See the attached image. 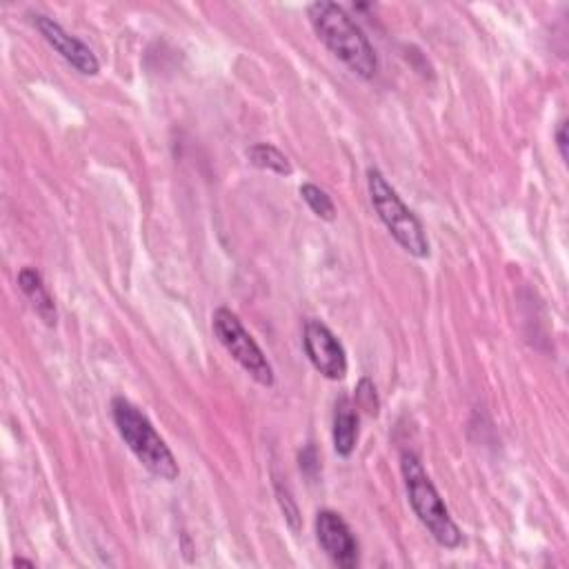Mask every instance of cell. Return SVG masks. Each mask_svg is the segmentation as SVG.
I'll return each instance as SVG.
<instances>
[{
  "mask_svg": "<svg viewBox=\"0 0 569 569\" xmlns=\"http://www.w3.org/2000/svg\"><path fill=\"white\" fill-rule=\"evenodd\" d=\"M307 14L318 40L340 63H346L365 81H372L378 74V56L370 38L343 8L320 0V3L310 5Z\"/></svg>",
  "mask_w": 569,
  "mask_h": 569,
  "instance_id": "6da1fadb",
  "label": "cell"
},
{
  "mask_svg": "<svg viewBox=\"0 0 569 569\" xmlns=\"http://www.w3.org/2000/svg\"><path fill=\"white\" fill-rule=\"evenodd\" d=\"M111 419L117 423L121 438L128 443V447L134 451V457L141 461L145 470H149L154 476L162 481L179 479V463L172 449L167 447V443L158 436L149 419L136 405H132L128 398L117 396L111 401Z\"/></svg>",
  "mask_w": 569,
  "mask_h": 569,
  "instance_id": "7a4b0ae2",
  "label": "cell"
},
{
  "mask_svg": "<svg viewBox=\"0 0 569 569\" xmlns=\"http://www.w3.org/2000/svg\"><path fill=\"white\" fill-rule=\"evenodd\" d=\"M401 470L410 496V505L419 521L429 530L434 541L447 549H457L463 543V534L459 525L451 521L449 509L445 500L440 498L438 489L429 481L427 472L423 470V463L419 461L416 453L405 451L401 457Z\"/></svg>",
  "mask_w": 569,
  "mask_h": 569,
  "instance_id": "3957f363",
  "label": "cell"
},
{
  "mask_svg": "<svg viewBox=\"0 0 569 569\" xmlns=\"http://www.w3.org/2000/svg\"><path fill=\"white\" fill-rule=\"evenodd\" d=\"M367 187L372 205L387 227V232L394 237V241L401 245L408 254L416 258L429 256V241L425 237V230L421 220L414 216V211L401 201L398 192L387 183V179L378 172V169H370L367 172Z\"/></svg>",
  "mask_w": 569,
  "mask_h": 569,
  "instance_id": "277c9868",
  "label": "cell"
},
{
  "mask_svg": "<svg viewBox=\"0 0 569 569\" xmlns=\"http://www.w3.org/2000/svg\"><path fill=\"white\" fill-rule=\"evenodd\" d=\"M211 327L220 346L230 354L258 385L271 387L274 385V370L258 348L252 334L243 327L241 318L227 307H218L211 316Z\"/></svg>",
  "mask_w": 569,
  "mask_h": 569,
  "instance_id": "5b68a950",
  "label": "cell"
},
{
  "mask_svg": "<svg viewBox=\"0 0 569 569\" xmlns=\"http://www.w3.org/2000/svg\"><path fill=\"white\" fill-rule=\"evenodd\" d=\"M305 354L312 365L329 380H343L348 376V354L334 331L320 320H307L303 331Z\"/></svg>",
  "mask_w": 569,
  "mask_h": 569,
  "instance_id": "8992f818",
  "label": "cell"
},
{
  "mask_svg": "<svg viewBox=\"0 0 569 569\" xmlns=\"http://www.w3.org/2000/svg\"><path fill=\"white\" fill-rule=\"evenodd\" d=\"M316 538L323 552L343 569H354L359 565L361 552L359 541L352 534L350 525L343 521V517L336 514L331 509L318 511L316 517Z\"/></svg>",
  "mask_w": 569,
  "mask_h": 569,
  "instance_id": "52a82bcc",
  "label": "cell"
},
{
  "mask_svg": "<svg viewBox=\"0 0 569 569\" xmlns=\"http://www.w3.org/2000/svg\"><path fill=\"white\" fill-rule=\"evenodd\" d=\"M34 25L36 29L43 34V38L59 51L63 59L83 76H96L98 70H100V63L94 56V51L83 43L78 40L76 36L68 34L59 23H56L53 19L49 16H43V14H36L34 16Z\"/></svg>",
  "mask_w": 569,
  "mask_h": 569,
  "instance_id": "ba28073f",
  "label": "cell"
},
{
  "mask_svg": "<svg viewBox=\"0 0 569 569\" xmlns=\"http://www.w3.org/2000/svg\"><path fill=\"white\" fill-rule=\"evenodd\" d=\"M359 440V410L348 396H340L334 412V449L338 457L350 459Z\"/></svg>",
  "mask_w": 569,
  "mask_h": 569,
  "instance_id": "9c48e42d",
  "label": "cell"
},
{
  "mask_svg": "<svg viewBox=\"0 0 569 569\" xmlns=\"http://www.w3.org/2000/svg\"><path fill=\"white\" fill-rule=\"evenodd\" d=\"M19 288L21 292L29 299V303L34 305L36 314L51 327L56 325V305L53 299L49 296L43 276L34 269V267H23L19 271Z\"/></svg>",
  "mask_w": 569,
  "mask_h": 569,
  "instance_id": "30bf717a",
  "label": "cell"
},
{
  "mask_svg": "<svg viewBox=\"0 0 569 569\" xmlns=\"http://www.w3.org/2000/svg\"><path fill=\"white\" fill-rule=\"evenodd\" d=\"M247 158L254 167L258 169H267V172H274L278 177H290L294 169L290 158L284 156L278 147L269 145V143H258L254 147L247 149Z\"/></svg>",
  "mask_w": 569,
  "mask_h": 569,
  "instance_id": "8fae6325",
  "label": "cell"
},
{
  "mask_svg": "<svg viewBox=\"0 0 569 569\" xmlns=\"http://www.w3.org/2000/svg\"><path fill=\"white\" fill-rule=\"evenodd\" d=\"M301 196H303V201L310 205V209H312L318 218H323V220H327V222H331V220L336 218V205H334V201H331L329 194H327L325 190H320L318 185L305 183V185L301 187Z\"/></svg>",
  "mask_w": 569,
  "mask_h": 569,
  "instance_id": "7c38bea8",
  "label": "cell"
},
{
  "mask_svg": "<svg viewBox=\"0 0 569 569\" xmlns=\"http://www.w3.org/2000/svg\"><path fill=\"white\" fill-rule=\"evenodd\" d=\"M354 401H356L354 403L356 410H361L363 414H367V416H376L378 414L380 403H378V396H376V387H374V383L370 378H361V383L356 387Z\"/></svg>",
  "mask_w": 569,
  "mask_h": 569,
  "instance_id": "4fadbf2b",
  "label": "cell"
},
{
  "mask_svg": "<svg viewBox=\"0 0 569 569\" xmlns=\"http://www.w3.org/2000/svg\"><path fill=\"white\" fill-rule=\"evenodd\" d=\"M278 500H280V505H282V511H284V517H288L290 525H292L294 530H299V509H296V505L292 503L290 494H284V492L278 487Z\"/></svg>",
  "mask_w": 569,
  "mask_h": 569,
  "instance_id": "5bb4252c",
  "label": "cell"
},
{
  "mask_svg": "<svg viewBox=\"0 0 569 569\" xmlns=\"http://www.w3.org/2000/svg\"><path fill=\"white\" fill-rule=\"evenodd\" d=\"M556 145H558V152H560L562 162H567L569 154H567V123H565V121L558 123V130H556Z\"/></svg>",
  "mask_w": 569,
  "mask_h": 569,
  "instance_id": "9a60e30c",
  "label": "cell"
},
{
  "mask_svg": "<svg viewBox=\"0 0 569 569\" xmlns=\"http://www.w3.org/2000/svg\"><path fill=\"white\" fill-rule=\"evenodd\" d=\"M14 567H34V562L25 558H14Z\"/></svg>",
  "mask_w": 569,
  "mask_h": 569,
  "instance_id": "2e32d148",
  "label": "cell"
}]
</instances>
